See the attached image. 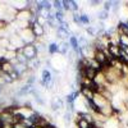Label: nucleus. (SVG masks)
Here are the masks:
<instances>
[{
    "label": "nucleus",
    "mask_w": 128,
    "mask_h": 128,
    "mask_svg": "<svg viewBox=\"0 0 128 128\" xmlns=\"http://www.w3.org/2000/svg\"><path fill=\"white\" fill-rule=\"evenodd\" d=\"M92 101H94V104H95V106L98 108L99 110L100 109H102V108H105L106 105H109V104H112L110 101H108L104 96L100 94V92H95L94 94V99H92Z\"/></svg>",
    "instance_id": "nucleus-4"
},
{
    "label": "nucleus",
    "mask_w": 128,
    "mask_h": 128,
    "mask_svg": "<svg viewBox=\"0 0 128 128\" xmlns=\"http://www.w3.org/2000/svg\"><path fill=\"white\" fill-rule=\"evenodd\" d=\"M51 109L52 110H59V109H62V108H64V101L60 99V98H58V96H55V98H52V100H51Z\"/></svg>",
    "instance_id": "nucleus-9"
},
{
    "label": "nucleus",
    "mask_w": 128,
    "mask_h": 128,
    "mask_svg": "<svg viewBox=\"0 0 128 128\" xmlns=\"http://www.w3.org/2000/svg\"><path fill=\"white\" fill-rule=\"evenodd\" d=\"M126 4H127V8H128V2H127V3H126Z\"/></svg>",
    "instance_id": "nucleus-20"
},
{
    "label": "nucleus",
    "mask_w": 128,
    "mask_h": 128,
    "mask_svg": "<svg viewBox=\"0 0 128 128\" xmlns=\"http://www.w3.org/2000/svg\"><path fill=\"white\" fill-rule=\"evenodd\" d=\"M34 16L35 14H32L31 10L28 8H26V9H22V10H18V12H17L16 20H18V22H27V23H30L31 18Z\"/></svg>",
    "instance_id": "nucleus-3"
},
{
    "label": "nucleus",
    "mask_w": 128,
    "mask_h": 128,
    "mask_svg": "<svg viewBox=\"0 0 128 128\" xmlns=\"http://www.w3.org/2000/svg\"><path fill=\"white\" fill-rule=\"evenodd\" d=\"M13 69H14V72H17V73L19 74V77H22L23 74L28 70V68H27L26 64H20V63H16V64H13Z\"/></svg>",
    "instance_id": "nucleus-10"
},
{
    "label": "nucleus",
    "mask_w": 128,
    "mask_h": 128,
    "mask_svg": "<svg viewBox=\"0 0 128 128\" xmlns=\"http://www.w3.org/2000/svg\"><path fill=\"white\" fill-rule=\"evenodd\" d=\"M94 59H95L96 62H98L99 64H101V67H102V66H105L106 63H109V62H108V58H106L105 52H104V50H95Z\"/></svg>",
    "instance_id": "nucleus-6"
},
{
    "label": "nucleus",
    "mask_w": 128,
    "mask_h": 128,
    "mask_svg": "<svg viewBox=\"0 0 128 128\" xmlns=\"http://www.w3.org/2000/svg\"><path fill=\"white\" fill-rule=\"evenodd\" d=\"M12 72H13V64L10 63V62L3 60V62H2V73L9 74V73H12Z\"/></svg>",
    "instance_id": "nucleus-11"
},
{
    "label": "nucleus",
    "mask_w": 128,
    "mask_h": 128,
    "mask_svg": "<svg viewBox=\"0 0 128 128\" xmlns=\"http://www.w3.org/2000/svg\"><path fill=\"white\" fill-rule=\"evenodd\" d=\"M94 94H95V91L88 88V87H83V86L80 87V95L82 96L83 99H86V100H92L94 99Z\"/></svg>",
    "instance_id": "nucleus-7"
},
{
    "label": "nucleus",
    "mask_w": 128,
    "mask_h": 128,
    "mask_svg": "<svg viewBox=\"0 0 128 128\" xmlns=\"http://www.w3.org/2000/svg\"><path fill=\"white\" fill-rule=\"evenodd\" d=\"M92 124H90L88 122H86L84 119L81 118H76V127L77 128H91Z\"/></svg>",
    "instance_id": "nucleus-13"
},
{
    "label": "nucleus",
    "mask_w": 128,
    "mask_h": 128,
    "mask_svg": "<svg viewBox=\"0 0 128 128\" xmlns=\"http://www.w3.org/2000/svg\"><path fill=\"white\" fill-rule=\"evenodd\" d=\"M46 51L49 52L50 55H54V54H56V52H58V44H56V41L48 44V46H46Z\"/></svg>",
    "instance_id": "nucleus-12"
},
{
    "label": "nucleus",
    "mask_w": 128,
    "mask_h": 128,
    "mask_svg": "<svg viewBox=\"0 0 128 128\" xmlns=\"http://www.w3.org/2000/svg\"><path fill=\"white\" fill-rule=\"evenodd\" d=\"M30 28H31L32 34H34V36L36 38H41V37L45 36V28H44V26H41L40 23H37V20L35 23H32L30 26Z\"/></svg>",
    "instance_id": "nucleus-5"
},
{
    "label": "nucleus",
    "mask_w": 128,
    "mask_h": 128,
    "mask_svg": "<svg viewBox=\"0 0 128 128\" xmlns=\"http://www.w3.org/2000/svg\"><path fill=\"white\" fill-rule=\"evenodd\" d=\"M126 24H127V26H128V18H127V19H126Z\"/></svg>",
    "instance_id": "nucleus-18"
},
{
    "label": "nucleus",
    "mask_w": 128,
    "mask_h": 128,
    "mask_svg": "<svg viewBox=\"0 0 128 128\" xmlns=\"http://www.w3.org/2000/svg\"><path fill=\"white\" fill-rule=\"evenodd\" d=\"M2 128H14V127L10 123H4V124H2Z\"/></svg>",
    "instance_id": "nucleus-16"
},
{
    "label": "nucleus",
    "mask_w": 128,
    "mask_h": 128,
    "mask_svg": "<svg viewBox=\"0 0 128 128\" xmlns=\"http://www.w3.org/2000/svg\"><path fill=\"white\" fill-rule=\"evenodd\" d=\"M108 18H109V12H106V10H104V9H101L98 13V19L99 20H105Z\"/></svg>",
    "instance_id": "nucleus-14"
},
{
    "label": "nucleus",
    "mask_w": 128,
    "mask_h": 128,
    "mask_svg": "<svg viewBox=\"0 0 128 128\" xmlns=\"http://www.w3.org/2000/svg\"><path fill=\"white\" fill-rule=\"evenodd\" d=\"M30 128H42V127H40V126H37V124H34L32 127H30Z\"/></svg>",
    "instance_id": "nucleus-17"
},
{
    "label": "nucleus",
    "mask_w": 128,
    "mask_h": 128,
    "mask_svg": "<svg viewBox=\"0 0 128 128\" xmlns=\"http://www.w3.org/2000/svg\"><path fill=\"white\" fill-rule=\"evenodd\" d=\"M20 51H22V54L28 59V60H32L37 58V49L34 44H28V45H24L22 49H20Z\"/></svg>",
    "instance_id": "nucleus-2"
},
{
    "label": "nucleus",
    "mask_w": 128,
    "mask_h": 128,
    "mask_svg": "<svg viewBox=\"0 0 128 128\" xmlns=\"http://www.w3.org/2000/svg\"><path fill=\"white\" fill-rule=\"evenodd\" d=\"M13 127H14V128H28L23 122H17V123H14V124H13Z\"/></svg>",
    "instance_id": "nucleus-15"
},
{
    "label": "nucleus",
    "mask_w": 128,
    "mask_h": 128,
    "mask_svg": "<svg viewBox=\"0 0 128 128\" xmlns=\"http://www.w3.org/2000/svg\"><path fill=\"white\" fill-rule=\"evenodd\" d=\"M17 35L20 37V40L23 41L24 45H28V44H34V42L36 41V37L34 36V34H32L31 28H24V30H19L17 31Z\"/></svg>",
    "instance_id": "nucleus-1"
},
{
    "label": "nucleus",
    "mask_w": 128,
    "mask_h": 128,
    "mask_svg": "<svg viewBox=\"0 0 128 128\" xmlns=\"http://www.w3.org/2000/svg\"><path fill=\"white\" fill-rule=\"evenodd\" d=\"M109 54L114 58V59H119V54H120V48L119 45H115V44H110L108 48Z\"/></svg>",
    "instance_id": "nucleus-8"
},
{
    "label": "nucleus",
    "mask_w": 128,
    "mask_h": 128,
    "mask_svg": "<svg viewBox=\"0 0 128 128\" xmlns=\"http://www.w3.org/2000/svg\"><path fill=\"white\" fill-rule=\"evenodd\" d=\"M0 72H2V62H0Z\"/></svg>",
    "instance_id": "nucleus-19"
}]
</instances>
